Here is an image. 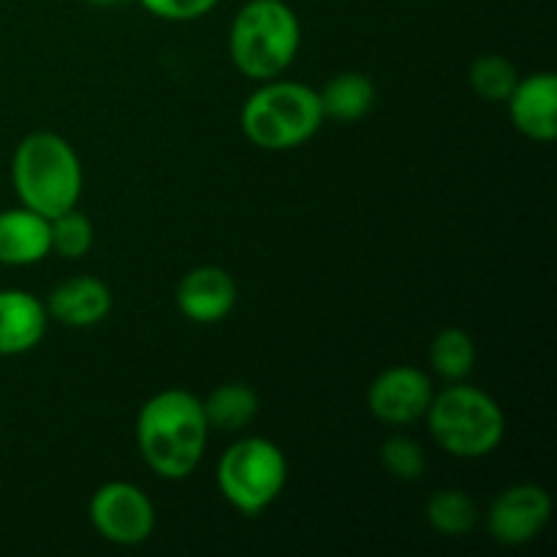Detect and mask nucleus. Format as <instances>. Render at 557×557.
Instances as JSON below:
<instances>
[{
  "label": "nucleus",
  "instance_id": "1",
  "mask_svg": "<svg viewBox=\"0 0 557 557\" xmlns=\"http://www.w3.org/2000/svg\"><path fill=\"white\" fill-rule=\"evenodd\" d=\"M210 441V422L199 397L188 389H163L136 417L141 460L166 482L188 479L199 468Z\"/></svg>",
  "mask_w": 557,
  "mask_h": 557
},
{
  "label": "nucleus",
  "instance_id": "2",
  "mask_svg": "<svg viewBox=\"0 0 557 557\" xmlns=\"http://www.w3.org/2000/svg\"><path fill=\"white\" fill-rule=\"evenodd\" d=\"M82 163L69 139L52 131H33L11 158V183L20 205L44 218L74 210L82 199Z\"/></svg>",
  "mask_w": 557,
  "mask_h": 557
},
{
  "label": "nucleus",
  "instance_id": "3",
  "mask_svg": "<svg viewBox=\"0 0 557 557\" xmlns=\"http://www.w3.org/2000/svg\"><path fill=\"white\" fill-rule=\"evenodd\" d=\"M319 90L302 82L267 79L248 96L239 112V125L259 150L286 152L313 139L324 125Z\"/></svg>",
  "mask_w": 557,
  "mask_h": 557
},
{
  "label": "nucleus",
  "instance_id": "4",
  "mask_svg": "<svg viewBox=\"0 0 557 557\" xmlns=\"http://www.w3.org/2000/svg\"><path fill=\"white\" fill-rule=\"evenodd\" d=\"M302 44V27L283 0H248L228 30V54L248 79H277L294 63Z\"/></svg>",
  "mask_w": 557,
  "mask_h": 557
},
{
  "label": "nucleus",
  "instance_id": "5",
  "mask_svg": "<svg viewBox=\"0 0 557 557\" xmlns=\"http://www.w3.org/2000/svg\"><path fill=\"white\" fill-rule=\"evenodd\" d=\"M424 417L435 444L460 460H482L493 455L506 435V417L498 400L462 381L433 395Z\"/></svg>",
  "mask_w": 557,
  "mask_h": 557
},
{
  "label": "nucleus",
  "instance_id": "6",
  "mask_svg": "<svg viewBox=\"0 0 557 557\" xmlns=\"http://www.w3.org/2000/svg\"><path fill=\"white\" fill-rule=\"evenodd\" d=\"M218 490L243 515L256 517L281 498L288 482V462L281 446L261 435H248L228 446L218 460Z\"/></svg>",
  "mask_w": 557,
  "mask_h": 557
},
{
  "label": "nucleus",
  "instance_id": "7",
  "mask_svg": "<svg viewBox=\"0 0 557 557\" xmlns=\"http://www.w3.org/2000/svg\"><path fill=\"white\" fill-rule=\"evenodd\" d=\"M90 525L98 536L117 547H139L156 531V506L131 482H107L92 493Z\"/></svg>",
  "mask_w": 557,
  "mask_h": 557
},
{
  "label": "nucleus",
  "instance_id": "8",
  "mask_svg": "<svg viewBox=\"0 0 557 557\" xmlns=\"http://www.w3.org/2000/svg\"><path fill=\"white\" fill-rule=\"evenodd\" d=\"M553 520V498L542 484L522 482L506 487L487 511V531L504 547L533 542Z\"/></svg>",
  "mask_w": 557,
  "mask_h": 557
},
{
  "label": "nucleus",
  "instance_id": "9",
  "mask_svg": "<svg viewBox=\"0 0 557 557\" xmlns=\"http://www.w3.org/2000/svg\"><path fill=\"white\" fill-rule=\"evenodd\" d=\"M433 381L413 364H395L373 379L368 389V408L379 422L406 428L419 422L433 403Z\"/></svg>",
  "mask_w": 557,
  "mask_h": 557
},
{
  "label": "nucleus",
  "instance_id": "10",
  "mask_svg": "<svg viewBox=\"0 0 557 557\" xmlns=\"http://www.w3.org/2000/svg\"><path fill=\"white\" fill-rule=\"evenodd\" d=\"M237 305V283L223 267L201 264L177 286V310L194 324H221Z\"/></svg>",
  "mask_w": 557,
  "mask_h": 557
},
{
  "label": "nucleus",
  "instance_id": "11",
  "mask_svg": "<svg viewBox=\"0 0 557 557\" xmlns=\"http://www.w3.org/2000/svg\"><path fill=\"white\" fill-rule=\"evenodd\" d=\"M506 107L522 136L542 145L557 139V76L553 71L520 76L511 96L506 98Z\"/></svg>",
  "mask_w": 557,
  "mask_h": 557
},
{
  "label": "nucleus",
  "instance_id": "12",
  "mask_svg": "<svg viewBox=\"0 0 557 557\" xmlns=\"http://www.w3.org/2000/svg\"><path fill=\"white\" fill-rule=\"evenodd\" d=\"M112 310V292L101 277L74 275L60 283L47 299L49 319L71 330H87L101 324Z\"/></svg>",
  "mask_w": 557,
  "mask_h": 557
},
{
  "label": "nucleus",
  "instance_id": "13",
  "mask_svg": "<svg viewBox=\"0 0 557 557\" xmlns=\"http://www.w3.org/2000/svg\"><path fill=\"white\" fill-rule=\"evenodd\" d=\"M47 305L22 288H0V357L33 351L47 332Z\"/></svg>",
  "mask_w": 557,
  "mask_h": 557
},
{
  "label": "nucleus",
  "instance_id": "14",
  "mask_svg": "<svg viewBox=\"0 0 557 557\" xmlns=\"http://www.w3.org/2000/svg\"><path fill=\"white\" fill-rule=\"evenodd\" d=\"M52 253V232L49 218L11 207L0 212V264L3 267H30Z\"/></svg>",
  "mask_w": 557,
  "mask_h": 557
},
{
  "label": "nucleus",
  "instance_id": "15",
  "mask_svg": "<svg viewBox=\"0 0 557 557\" xmlns=\"http://www.w3.org/2000/svg\"><path fill=\"white\" fill-rule=\"evenodd\" d=\"M324 117L337 123H357L368 117L375 103V85L362 71H343L335 74L319 92Z\"/></svg>",
  "mask_w": 557,
  "mask_h": 557
},
{
  "label": "nucleus",
  "instance_id": "16",
  "mask_svg": "<svg viewBox=\"0 0 557 557\" xmlns=\"http://www.w3.org/2000/svg\"><path fill=\"white\" fill-rule=\"evenodd\" d=\"M201 406H205L210 430H221V433H243L259 417V395L239 381L212 389L210 397L201 400Z\"/></svg>",
  "mask_w": 557,
  "mask_h": 557
},
{
  "label": "nucleus",
  "instance_id": "17",
  "mask_svg": "<svg viewBox=\"0 0 557 557\" xmlns=\"http://www.w3.org/2000/svg\"><path fill=\"white\" fill-rule=\"evenodd\" d=\"M430 368L435 375L455 384L466 381L476 368V343L460 326H446L430 343Z\"/></svg>",
  "mask_w": 557,
  "mask_h": 557
},
{
  "label": "nucleus",
  "instance_id": "18",
  "mask_svg": "<svg viewBox=\"0 0 557 557\" xmlns=\"http://www.w3.org/2000/svg\"><path fill=\"white\" fill-rule=\"evenodd\" d=\"M424 517L435 533L460 539L473 531V525L479 522V509L471 495L462 493V490H438V493L430 495Z\"/></svg>",
  "mask_w": 557,
  "mask_h": 557
},
{
  "label": "nucleus",
  "instance_id": "19",
  "mask_svg": "<svg viewBox=\"0 0 557 557\" xmlns=\"http://www.w3.org/2000/svg\"><path fill=\"white\" fill-rule=\"evenodd\" d=\"M468 82L482 101L506 103L520 82V71L504 54H479L468 69Z\"/></svg>",
  "mask_w": 557,
  "mask_h": 557
},
{
  "label": "nucleus",
  "instance_id": "20",
  "mask_svg": "<svg viewBox=\"0 0 557 557\" xmlns=\"http://www.w3.org/2000/svg\"><path fill=\"white\" fill-rule=\"evenodd\" d=\"M381 466L386 468L389 476L400 479V482H419L428 471V455H424L419 441L397 433L381 444Z\"/></svg>",
  "mask_w": 557,
  "mask_h": 557
},
{
  "label": "nucleus",
  "instance_id": "21",
  "mask_svg": "<svg viewBox=\"0 0 557 557\" xmlns=\"http://www.w3.org/2000/svg\"><path fill=\"white\" fill-rule=\"evenodd\" d=\"M49 232H52V253L63 256V259H82V256L90 253L92 239H96L90 218L82 215L76 207L52 218Z\"/></svg>",
  "mask_w": 557,
  "mask_h": 557
},
{
  "label": "nucleus",
  "instance_id": "22",
  "mask_svg": "<svg viewBox=\"0 0 557 557\" xmlns=\"http://www.w3.org/2000/svg\"><path fill=\"white\" fill-rule=\"evenodd\" d=\"M152 16L169 22H190L210 14L221 0H139Z\"/></svg>",
  "mask_w": 557,
  "mask_h": 557
},
{
  "label": "nucleus",
  "instance_id": "23",
  "mask_svg": "<svg viewBox=\"0 0 557 557\" xmlns=\"http://www.w3.org/2000/svg\"><path fill=\"white\" fill-rule=\"evenodd\" d=\"M87 3L90 5H114V3H120V0H87Z\"/></svg>",
  "mask_w": 557,
  "mask_h": 557
}]
</instances>
